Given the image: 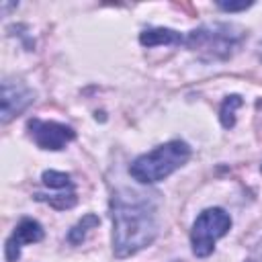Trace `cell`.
Masks as SVG:
<instances>
[{
  "mask_svg": "<svg viewBox=\"0 0 262 262\" xmlns=\"http://www.w3.org/2000/svg\"><path fill=\"white\" fill-rule=\"evenodd\" d=\"M113 250L119 258L131 256L149 246L158 233L156 205L149 194L121 190L111 199Z\"/></svg>",
  "mask_w": 262,
  "mask_h": 262,
  "instance_id": "6da1fadb",
  "label": "cell"
},
{
  "mask_svg": "<svg viewBox=\"0 0 262 262\" xmlns=\"http://www.w3.org/2000/svg\"><path fill=\"white\" fill-rule=\"evenodd\" d=\"M188 158H190V147L184 141L174 139L139 156L131 164L129 174L141 184H154L170 176L182 164H186Z\"/></svg>",
  "mask_w": 262,
  "mask_h": 262,
  "instance_id": "7a4b0ae2",
  "label": "cell"
},
{
  "mask_svg": "<svg viewBox=\"0 0 262 262\" xmlns=\"http://www.w3.org/2000/svg\"><path fill=\"white\" fill-rule=\"evenodd\" d=\"M246 39L244 29L227 23L203 25L188 33L184 45L199 53L203 59H227Z\"/></svg>",
  "mask_w": 262,
  "mask_h": 262,
  "instance_id": "3957f363",
  "label": "cell"
},
{
  "mask_svg": "<svg viewBox=\"0 0 262 262\" xmlns=\"http://www.w3.org/2000/svg\"><path fill=\"white\" fill-rule=\"evenodd\" d=\"M231 227V217L219 209H207L203 211L196 221L192 223V231H190V242H192V252L199 258H205L213 252L215 242L219 237H223Z\"/></svg>",
  "mask_w": 262,
  "mask_h": 262,
  "instance_id": "277c9868",
  "label": "cell"
},
{
  "mask_svg": "<svg viewBox=\"0 0 262 262\" xmlns=\"http://www.w3.org/2000/svg\"><path fill=\"white\" fill-rule=\"evenodd\" d=\"M27 129L35 143L41 149H63L72 139H76V131L63 123L55 121H41V119H31L27 123Z\"/></svg>",
  "mask_w": 262,
  "mask_h": 262,
  "instance_id": "5b68a950",
  "label": "cell"
},
{
  "mask_svg": "<svg viewBox=\"0 0 262 262\" xmlns=\"http://www.w3.org/2000/svg\"><path fill=\"white\" fill-rule=\"evenodd\" d=\"M33 100H35L33 90L27 88L23 82L4 80L2 82V123H8L12 117L23 113Z\"/></svg>",
  "mask_w": 262,
  "mask_h": 262,
  "instance_id": "8992f818",
  "label": "cell"
},
{
  "mask_svg": "<svg viewBox=\"0 0 262 262\" xmlns=\"http://www.w3.org/2000/svg\"><path fill=\"white\" fill-rule=\"evenodd\" d=\"M43 239V227L35 221V219H23L16 229L12 231V235L6 242V260L8 262H16L20 256V246L23 244H35Z\"/></svg>",
  "mask_w": 262,
  "mask_h": 262,
  "instance_id": "52a82bcc",
  "label": "cell"
},
{
  "mask_svg": "<svg viewBox=\"0 0 262 262\" xmlns=\"http://www.w3.org/2000/svg\"><path fill=\"white\" fill-rule=\"evenodd\" d=\"M139 43L145 45V47H156V45H180L184 43V37L174 31V29H164V27H158V29H145L141 35H139Z\"/></svg>",
  "mask_w": 262,
  "mask_h": 262,
  "instance_id": "ba28073f",
  "label": "cell"
},
{
  "mask_svg": "<svg viewBox=\"0 0 262 262\" xmlns=\"http://www.w3.org/2000/svg\"><path fill=\"white\" fill-rule=\"evenodd\" d=\"M100 221H98V217L96 215H84L72 229H70V233H68V239H70V244H82L84 242V237H86V233H88V229H92V227H96Z\"/></svg>",
  "mask_w": 262,
  "mask_h": 262,
  "instance_id": "9c48e42d",
  "label": "cell"
},
{
  "mask_svg": "<svg viewBox=\"0 0 262 262\" xmlns=\"http://www.w3.org/2000/svg\"><path fill=\"white\" fill-rule=\"evenodd\" d=\"M237 106H242V96H237V94H231L223 100L219 117H221V125L225 129H231L235 125V108Z\"/></svg>",
  "mask_w": 262,
  "mask_h": 262,
  "instance_id": "30bf717a",
  "label": "cell"
},
{
  "mask_svg": "<svg viewBox=\"0 0 262 262\" xmlns=\"http://www.w3.org/2000/svg\"><path fill=\"white\" fill-rule=\"evenodd\" d=\"M43 184L49 188H72L70 174L66 172H55V170H45L43 172Z\"/></svg>",
  "mask_w": 262,
  "mask_h": 262,
  "instance_id": "8fae6325",
  "label": "cell"
},
{
  "mask_svg": "<svg viewBox=\"0 0 262 262\" xmlns=\"http://www.w3.org/2000/svg\"><path fill=\"white\" fill-rule=\"evenodd\" d=\"M37 201H47L51 207L55 209H70L76 205V194L70 192V194H55V196H43V194H37L35 196Z\"/></svg>",
  "mask_w": 262,
  "mask_h": 262,
  "instance_id": "7c38bea8",
  "label": "cell"
},
{
  "mask_svg": "<svg viewBox=\"0 0 262 262\" xmlns=\"http://www.w3.org/2000/svg\"><path fill=\"white\" fill-rule=\"evenodd\" d=\"M217 6L225 12H237V10H246L252 6V2H217Z\"/></svg>",
  "mask_w": 262,
  "mask_h": 262,
  "instance_id": "4fadbf2b",
  "label": "cell"
},
{
  "mask_svg": "<svg viewBox=\"0 0 262 262\" xmlns=\"http://www.w3.org/2000/svg\"><path fill=\"white\" fill-rule=\"evenodd\" d=\"M260 49H262V47H260Z\"/></svg>",
  "mask_w": 262,
  "mask_h": 262,
  "instance_id": "5bb4252c",
  "label": "cell"
}]
</instances>
